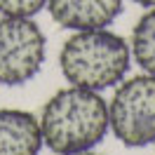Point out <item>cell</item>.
Segmentation results:
<instances>
[{"instance_id":"obj_1","label":"cell","mask_w":155,"mask_h":155,"mask_svg":"<svg viewBox=\"0 0 155 155\" xmlns=\"http://www.w3.org/2000/svg\"><path fill=\"white\" fill-rule=\"evenodd\" d=\"M40 120L42 143L57 155H75L92 150L104 141L108 125V106L99 92L82 87L59 89L49 99Z\"/></svg>"},{"instance_id":"obj_2","label":"cell","mask_w":155,"mask_h":155,"mask_svg":"<svg viewBox=\"0 0 155 155\" xmlns=\"http://www.w3.org/2000/svg\"><path fill=\"white\" fill-rule=\"evenodd\" d=\"M132 52L122 35L106 28L75 31L59 52L61 73L73 87L101 92L122 82Z\"/></svg>"},{"instance_id":"obj_3","label":"cell","mask_w":155,"mask_h":155,"mask_svg":"<svg viewBox=\"0 0 155 155\" xmlns=\"http://www.w3.org/2000/svg\"><path fill=\"white\" fill-rule=\"evenodd\" d=\"M108 125L127 148L155 143V75L129 78L115 89L108 106Z\"/></svg>"},{"instance_id":"obj_4","label":"cell","mask_w":155,"mask_h":155,"mask_svg":"<svg viewBox=\"0 0 155 155\" xmlns=\"http://www.w3.org/2000/svg\"><path fill=\"white\" fill-rule=\"evenodd\" d=\"M47 40L33 17L0 19V85L19 87L40 73Z\"/></svg>"},{"instance_id":"obj_5","label":"cell","mask_w":155,"mask_h":155,"mask_svg":"<svg viewBox=\"0 0 155 155\" xmlns=\"http://www.w3.org/2000/svg\"><path fill=\"white\" fill-rule=\"evenodd\" d=\"M47 10L68 31L106 28L122 12V0H47Z\"/></svg>"},{"instance_id":"obj_6","label":"cell","mask_w":155,"mask_h":155,"mask_svg":"<svg viewBox=\"0 0 155 155\" xmlns=\"http://www.w3.org/2000/svg\"><path fill=\"white\" fill-rule=\"evenodd\" d=\"M40 120L28 110H0V155H40Z\"/></svg>"},{"instance_id":"obj_7","label":"cell","mask_w":155,"mask_h":155,"mask_svg":"<svg viewBox=\"0 0 155 155\" xmlns=\"http://www.w3.org/2000/svg\"><path fill=\"white\" fill-rule=\"evenodd\" d=\"M129 52L143 73L155 75V7H148L132 31Z\"/></svg>"},{"instance_id":"obj_8","label":"cell","mask_w":155,"mask_h":155,"mask_svg":"<svg viewBox=\"0 0 155 155\" xmlns=\"http://www.w3.org/2000/svg\"><path fill=\"white\" fill-rule=\"evenodd\" d=\"M47 0H0V12L5 17H35Z\"/></svg>"},{"instance_id":"obj_9","label":"cell","mask_w":155,"mask_h":155,"mask_svg":"<svg viewBox=\"0 0 155 155\" xmlns=\"http://www.w3.org/2000/svg\"><path fill=\"white\" fill-rule=\"evenodd\" d=\"M134 2L141 7H155V0H134Z\"/></svg>"},{"instance_id":"obj_10","label":"cell","mask_w":155,"mask_h":155,"mask_svg":"<svg viewBox=\"0 0 155 155\" xmlns=\"http://www.w3.org/2000/svg\"><path fill=\"white\" fill-rule=\"evenodd\" d=\"M75 155H99V153H89V150H85V153H75Z\"/></svg>"}]
</instances>
